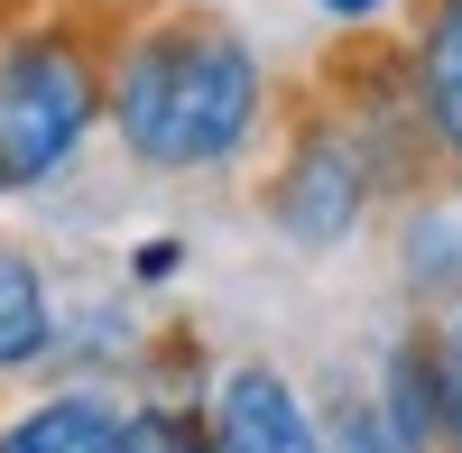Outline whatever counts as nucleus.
Here are the masks:
<instances>
[{"mask_svg": "<svg viewBox=\"0 0 462 453\" xmlns=\"http://www.w3.org/2000/svg\"><path fill=\"white\" fill-rule=\"evenodd\" d=\"M102 121L158 176L231 167L268 130V65L222 10H148L111 37Z\"/></svg>", "mask_w": 462, "mask_h": 453, "instance_id": "obj_1", "label": "nucleus"}, {"mask_svg": "<svg viewBox=\"0 0 462 453\" xmlns=\"http://www.w3.org/2000/svg\"><path fill=\"white\" fill-rule=\"evenodd\" d=\"M102 93H111V37L84 10L0 28V195L74 158L102 121Z\"/></svg>", "mask_w": 462, "mask_h": 453, "instance_id": "obj_2", "label": "nucleus"}, {"mask_svg": "<svg viewBox=\"0 0 462 453\" xmlns=\"http://www.w3.org/2000/svg\"><path fill=\"white\" fill-rule=\"evenodd\" d=\"M370 195H379V176L361 158V139L342 130L333 111H305L287 130L278 176H268V222H278L296 250H342L370 222Z\"/></svg>", "mask_w": 462, "mask_h": 453, "instance_id": "obj_3", "label": "nucleus"}, {"mask_svg": "<svg viewBox=\"0 0 462 453\" xmlns=\"http://www.w3.org/2000/svg\"><path fill=\"white\" fill-rule=\"evenodd\" d=\"M204 426H213V453H333V444H324V417L296 398L287 370H268V361L222 370Z\"/></svg>", "mask_w": 462, "mask_h": 453, "instance_id": "obj_4", "label": "nucleus"}, {"mask_svg": "<svg viewBox=\"0 0 462 453\" xmlns=\"http://www.w3.org/2000/svg\"><path fill=\"white\" fill-rule=\"evenodd\" d=\"M407 74H416V102H426L435 158L462 176V0H416V28H407Z\"/></svg>", "mask_w": 462, "mask_h": 453, "instance_id": "obj_5", "label": "nucleus"}, {"mask_svg": "<svg viewBox=\"0 0 462 453\" xmlns=\"http://www.w3.org/2000/svg\"><path fill=\"white\" fill-rule=\"evenodd\" d=\"M121 444V407L93 398V389H65V398H37L0 426V453H111Z\"/></svg>", "mask_w": 462, "mask_h": 453, "instance_id": "obj_6", "label": "nucleus"}, {"mask_svg": "<svg viewBox=\"0 0 462 453\" xmlns=\"http://www.w3.org/2000/svg\"><path fill=\"white\" fill-rule=\"evenodd\" d=\"M56 352V296L19 241H0V370H37Z\"/></svg>", "mask_w": 462, "mask_h": 453, "instance_id": "obj_7", "label": "nucleus"}, {"mask_svg": "<svg viewBox=\"0 0 462 453\" xmlns=\"http://www.w3.org/2000/svg\"><path fill=\"white\" fill-rule=\"evenodd\" d=\"M407 287H426V296H444L453 278H462V232H453V213H435V204H416V222H407Z\"/></svg>", "mask_w": 462, "mask_h": 453, "instance_id": "obj_8", "label": "nucleus"}, {"mask_svg": "<svg viewBox=\"0 0 462 453\" xmlns=\"http://www.w3.org/2000/svg\"><path fill=\"white\" fill-rule=\"evenodd\" d=\"M111 453H213V426L195 407H139V417H121Z\"/></svg>", "mask_w": 462, "mask_h": 453, "instance_id": "obj_9", "label": "nucleus"}, {"mask_svg": "<svg viewBox=\"0 0 462 453\" xmlns=\"http://www.w3.org/2000/svg\"><path fill=\"white\" fill-rule=\"evenodd\" d=\"M435 370H444V389H462V306H453V324L435 333Z\"/></svg>", "mask_w": 462, "mask_h": 453, "instance_id": "obj_10", "label": "nucleus"}, {"mask_svg": "<svg viewBox=\"0 0 462 453\" xmlns=\"http://www.w3.org/2000/svg\"><path fill=\"white\" fill-rule=\"evenodd\" d=\"M324 19H342V28H370V19H389V0H315Z\"/></svg>", "mask_w": 462, "mask_h": 453, "instance_id": "obj_11", "label": "nucleus"}, {"mask_svg": "<svg viewBox=\"0 0 462 453\" xmlns=\"http://www.w3.org/2000/svg\"><path fill=\"white\" fill-rule=\"evenodd\" d=\"M176 259H185V250H176V241H148V250H139V259H130V269H139V278H148V287H158V278H176Z\"/></svg>", "mask_w": 462, "mask_h": 453, "instance_id": "obj_12", "label": "nucleus"}]
</instances>
